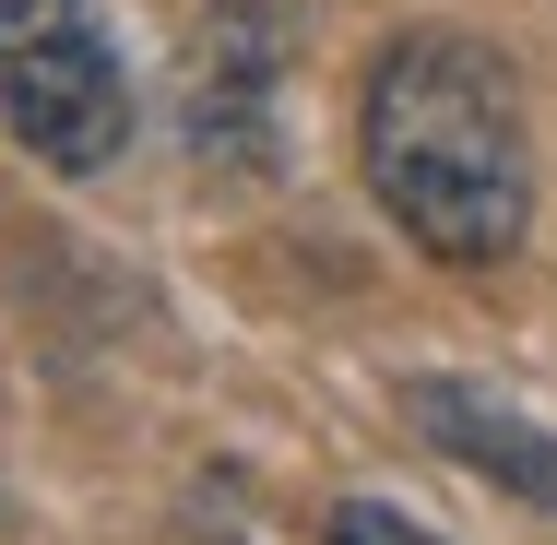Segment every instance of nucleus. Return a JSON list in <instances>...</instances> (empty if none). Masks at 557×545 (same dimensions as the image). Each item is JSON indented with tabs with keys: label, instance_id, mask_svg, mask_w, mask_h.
I'll return each mask as SVG.
<instances>
[{
	"label": "nucleus",
	"instance_id": "f257e3e1",
	"mask_svg": "<svg viewBox=\"0 0 557 545\" xmlns=\"http://www.w3.org/2000/svg\"><path fill=\"white\" fill-rule=\"evenodd\" d=\"M356 154H368V190L380 214L404 225L428 261L450 273H486L522 249L534 214V131H522V84L486 36H392L368 60V96H356Z\"/></svg>",
	"mask_w": 557,
	"mask_h": 545
},
{
	"label": "nucleus",
	"instance_id": "f03ea898",
	"mask_svg": "<svg viewBox=\"0 0 557 545\" xmlns=\"http://www.w3.org/2000/svg\"><path fill=\"white\" fill-rule=\"evenodd\" d=\"M0 131L60 178L131 154V72L96 0H0Z\"/></svg>",
	"mask_w": 557,
	"mask_h": 545
},
{
	"label": "nucleus",
	"instance_id": "7ed1b4c3",
	"mask_svg": "<svg viewBox=\"0 0 557 545\" xmlns=\"http://www.w3.org/2000/svg\"><path fill=\"white\" fill-rule=\"evenodd\" d=\"M404 416L440 438L462 474H486L498 498L557 510V428H534L522 404H498V392H474V380H416V392H404Z\"/></svg>",
	"mask_w": 557,
	"mask_h": 545
},
{
	"label": "nucleus",
	"instance_id": "20e7f679",
	"mask_svg": "<svg viewBox=\"0 0 557 545\" xmlns=\"http://www.w3.org/2000/svg\"><path fill=\"white\" fill-rule=\"evenodd\" d=\"M273 24L261 12H225L214 36H202V72H190V131H202V154H261V84H273Z\"/></svg>",
	"mask_w": 557,
	"mask_h": 545
},
{
	"label": "nucleus",
	"instance_id": "39448f33",
	"mask_svg": "<svg viewBox=\"0 0 557 545\" xmlns=\"http://www.w3.org/2000/svg\"><path fill=\"white\" fill-rule=\"evenodd\" d=\"M333 545H440V534H428V522H404L392 498H344V510H333Z\"/></svg>",
	"mask_w": 557,
	"mask_h": 545
}]
</instances>
